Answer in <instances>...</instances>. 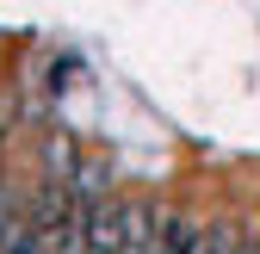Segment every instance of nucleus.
Listing matches in <instances>:
<instances>
[{
	"label": "nucleus",
	"instance_id": "f257e3e1",
	"mask_svg": "<svg viewBox=\"0 0 260 254\" xmlns=\"http://www.w3.org/2000/svg\"><path fill=\"white\" fill-rule=\"evenodd\" d=\"M19 217H25V211L13 205V193H7V186H0V248L13 242V230H19Z\"/></svg>",
	"mask_w": 260,
	"mask_h": 254
},
{
	"label": "nucleus",
	"instance_id": "f03ea898",
	"mask_svg": "<svg viewBox=\"0 0 260 254\" xmlns=\"http://www.w3.org/2000/svg\"><path fill=\"white\" fill-rule=\"evenodd\" d=\"M242 254H260V242H242Z\"/></svg>",
	"mask_w": 260,
	"mask_h": 254
}]
</instances>
